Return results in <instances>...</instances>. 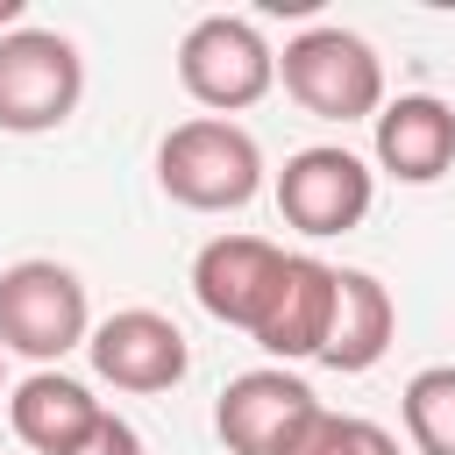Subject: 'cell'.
<instances>
[{
	"label": "cell",
	"instance_id": "obj_1",
	"mask_svg": "<svg viewBox=\"0 0 455 455\" xmlns=\"http://www.w3.org/2000/svg\"><path fill=\"white\" fill-rule=\"evenodd\" d=\"M156 185L192 213H235L263 192V149L242 121L192 114L156 142Z\"/></svg>",
	"mask_w": 455,
	"mask_h": 455
},
{
	"label": "cell",
	"instance_id": "obj_2",
	"mask_svg": "<svg viewBox=\"0 0 455 455\" xmlns=\"http://www.w3.org/2000/svg\"><path fill=\"white\" fill-rule=\"evenodd\" d=\"M85 334H92V306L71 263L21 256L0 270V355H28L36 370H50L57 355L85 348Z\"/></svg>",
	"mask_w": 455,
	"mask_h": 455
},
{
	"label": "cell",
	"instance_id": "obj_3",
	"mask_svg": "<svg viewBox=\"0 0 455 455\" xmlns=\"http://www.w3.org/2000/svg\"><path fill=\"white\" fill-rule=\"evenodd\" d=\"M85 100V57L57 28H7L0 36V135H50Z\"/></svg>",
	"mask_w": 455,
	"mask_h": 455
},
{
	"label": "cell",
	"instance_id": "obj_4",
	"mask_svg": "<svg viewBox=\"0 0 455 455\" xmlns=\"http://www.w3.org/2000/svg\"><path fill=\"white\" fill-rule=\"evenodd\" d=\"M277 78H284V92L313 121H377V107H384V64H377V50L355 28H334V21L291 36L284 57H277Z\"/></svg>",
	"mask_w": 455,
	"mask_h": 455
},
{
	"label": "cell",
	"instance_id": "obj_5",
	"mask_svg": "<svg viewBox=\"0 0 455 455\" xmlns=\"http://www.w3.org/2000/svg\"><path fill=\"white\" fill-rule=\"evenodd\" d=\"M178 85L206 107V114H242L277 85V50L263 43L256 21L242 14H199L178 43Z\"/></svg>",
	"mask_w": 455,
	"mask_h": 455
},
{
	"label": "cell",
	"instance_id": "obj_6",
	"mask_svg": "<svg viewBox=\"0 0 455 455\" xmlns=\"http://www.w3.org/2000/svg\"><path fill=\"white\" fill-rule=\"evenodd\" d=\"M370 199H377V178L341 142H313V149L284 156V171H277V213H284V228H299L313 242L363 228Z\"/></svg>",
	"mask_w": 455,
	"mask_h": 455
},
{
	"label": "cell",
	"instance_id": "obj_7",
	"mask_svg": "<svg viewBox=\"0 0 455 455\" xmlns=\"http://www.w3.org/2000/svg\"><path fill=\"white\" fill-rule=\"evenodd\" d=\"M85 355H92V370H100L114 391H135V398L171 391V384H185V370H192V348H185L178 320H171V313H149V306L107 313V320L85 334Z\"/></svg>",
	"mask_w": 455,
	"mask_h": 455
},
{
	"label": "cell",
	"instance_id": "obj_8",
	"mask_svg": "<svg viewBox=\"0 0 455 455\" xmlns=\"http://www.w3.org/2000/svg\"><path fill=\"white\" fill-rule=\"evenodd\" d=\"M313 412H320L313 384L270 363V370H242V377L220 391V405H213V434L228 441V455H284L291 434H299Z\"/></svg>",
	"mask_w": 455,
	"mask_h": 455
},
{
	"label": "cell",
	"instance_id": "obj_9",
	"mask_svg": "<svg viewBox=\"0 0 455 455\" xmlns=\"http://www.w3.org/2000/svg\"><path fill=\"white\" fill-rule=\"evenodd\" d=\"M277 277H284V249L263 242V235H213V242L192 256V299H199L220 327H242V334H256Z\"/></svg>",
	"mask_w": 455,
	"mask_h": 455
},
{
	"label": "cell",
	"instance_id": "obj_10",
	"mask_svg": "<svg viewBox=\"0 0 455 455\" xmlns=\"http://www.w3.org/2000/svg\"><path fill=\"white\" fill-rule=\"evenodd\" d=\"M327 320H334V263L284 256V277H277V291H270V306H263L249 341L263 355H277V370L284 363H313L320 341H327Z\"/></svg>",
	"mask_w": 455,
	"mask_h": 455
},
{
	"label": "cell",
	"instance_id": "obj_11",
	"mask_svg": "<svg viewBox=\"0 0 455 455\" xmlns=\"http://www.w3.org/2000/svg\"><path fill=\"white\" fill-rule=\"evenodd\" d=\"M455 164V107L434 92H398L377 107V171L398 185H434Z\"/></svg>",
	"mask_w": 455,
	"mask_h": 455
},
{
	"label": "cell",
	"instance_id": "obj_12",
	"mask_svg": "<svg viewBox=\"0 0 455 455\" xmlns=\"http://www.w3.org/2000/svg\"><path fill=\"white\" fill-rule=\"evenodd\" d=\"M391 334H398L391 291H384L370 270H334V320H327V341H320L313 363H327V370H341V377H363V370L384 363Z\"/></svg>",
	"mask_w": 455,
	"mask_h": 455
},
{
	"label": "cell",
	"instance_id": "obj_13",
	"mask_svg": "<svg viewBox=\"0 0 455 455\" xmlns=\"http://www.w3.org/2000/svg\"><path fill=\"white\" fill-rule=\"evenodd\" d=\"M100 412H107V405H100L78 377H64V370H36V377H21V384L7 391V419H14V434H21L36 455L78 448Z\"/></svg>",
	"mask_w": 455,
	"mask_h": 455
},
{
	"label": "cell",
	"instance_id": "obj_14",
	"mask_svg": "<svg viewBox=\"0 0 455 455\" xmlns=\"http://www.w3.org/2000/svg\"><path fill=\"white\" fill-rule=\"evenodd\" d=\"M398 412H405V434H412L419 455H455V363L412 370Z\"/></svg>",
	"mask_w": 455,
	"mask_h": 455
},
{
	"label": "cell",
	"instance_id": "obj_15",
	"mask_svg": "<svg viewBox=\"0 0 455 455\" xmlns=\"http://www.w3.org/2000/svg\"><path fill=\"white\" fill-rule=\"evenodd\" d=\"M284 455H398V441L377 427V419H355V412H313L299 434H291V448Z\"/></svg>",
	"mask_w": 455,
	"mask_h": 455
},
{
	"label": "cell",
	"instance_id": "obj_16",
	"mask_svg": "<svg viewBox=\"0 0 455 455\" xmlns=\"http://www.w3.org/2000/svg\"><path fill=\"white\" fill-rule=\"evenodd\" d=\"M64 455H142V434H135L121 412H100L92 434H85L78 448H64Z\"/></svg>",
	"mask_w": 455,
	"mask_h": 455
},
{
	"label": "cell",
	"instance_id": "obj_17",
	"mask_svg": "<svg viewBox=\"0 0 455 455\" xmlns=\"http://www.w3.org/2000/svg\"><path fill=\"white\" fill-rule=\"evenodd\" d=\"M0 377H7V363H0Z\"/></svg>",
	"mask_w": 455,
	"mask_h": 455
}]
</instances>
